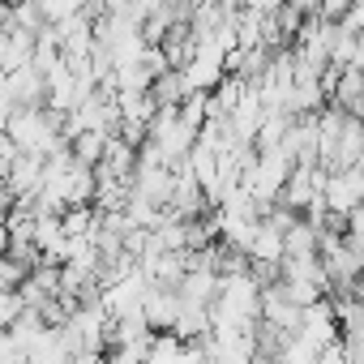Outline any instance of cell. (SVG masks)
<instances>
[{
  "label": "cell",
  "mask_w": 364,
  "mask_h": 364,
  "mask_svg": "<svg viewBox=\"0 0 364 364\" xmlns=\"http://www.w3.org/2000/svg\"><path fill=\"white\" fill-rule=\"evenodd\" d=\"M351 5H355V0H321V9H317V14H321V18H330V22H343Z\"/></svg>",
  "instance_id": "6da1fadb"
}]
</instances>
